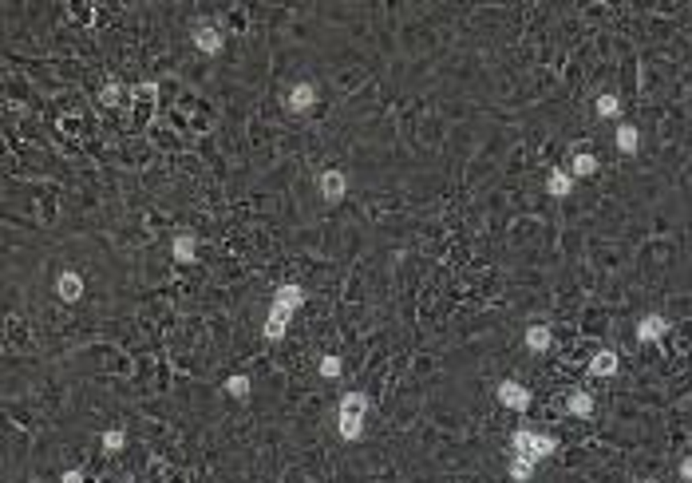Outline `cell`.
<instances>
[{
  "label": "cell",
  "mask_w": 692,
  "mask_h": 483,
  "mask_svg": "<svg viewBox=\"0 0 692 483\" xmlns=\"http://www.w3.org/2000/svg\"><path fill=\"white\" fill-rule=\"evenodd\" d=\"M305 305V289L297 282L281 285L277 293H273V305H269V317H266V341H281V337L289 333V321L293 313Z\"/></svg>",
  "instance_id": "1"
},
{
  "label": "cell",
  "mask_w": 692,
  "mask_h": 483,
  "mask_svg": "<svg viewBox=\"0 0 692 483\" xmlns=\"http://www.w3.org/2000/svg\"><path fill=\"white\" fill-rule=\"evenodd\" d=\"M372 408V400L368 392H344L340 397V408H337V432L344 444H356L360 436H364V416Z\"/></svg>",
  "instance_id": "2"
},
{
  "label": "cell",
  "mask_w": 692,
  "mask_h": 483,
  "mask_svg": "<svg viewBox=\"0 0 692 483\" xmlns=\"http://www.w3.org/2000/svg\"><path fill=\"white\" fill-rule=\"evenodd\" d=\"M558 452V440L554 436H542V432H530V428H518L510 436V456H523V459H546Z\"/></svg>",
  "instance_id": "3"
},
{
  "label": "cell",
  "mask_w": 692,
  "mask_h": 483,
  "mask_svg": "<svg viewBox=\"0 0 692 483\" xmlns=\"http://www.w3.org/2000/svg\"><path fill=\"white\" fill-rule=\"evenodd\" d=\"M344 194H348V174L340 171V167H328V171L321 174V199H325L328 206H337Z\"/></svg>",
  "instance_id": "4"
},
{
  "label": "cell",
  "mask_w": 692,
  "mask_h": 483,
  "mask_svg": "<svg viewBox=\"0 0 692 483\" xmlns=\"http://www.w3.org/2000/svg\"><path fill=\"white\" fill-rule=\"evenodd\" d=\"M190 40H194V48L202 52V56H218V52L226 48V36H222L218 24H194Z\"/></svg>",
  "instance_id": "5"
},
{
  "label": "cell",
  "mask_w": 692,
  "mask_h": 483,
  "mask_svg": "<svg viewBox=\"0 0 692 483\" xmlns=\"http://www.w3.org/2000/svg\"><path fill=\"white\" fill-rule=\"evenodd\" d=\"M285 107H289L293 115L313 112V107H316V84H309V79L293 84V87H289V95H285Z\"/></svg>",
  "instance_id": "6"
},
{
  "label": "cell",
  "mask_w": 692,
  "mask_h": 483,
  "mask_svg": "<svg viewBox=\"0 0 692 483\" xmlns=\"http://www.w3.org/2000/svg\"><path fill=\"white\" fill-rule=\"evenodd\" d=\"M498 404L502 408H514V412H526L530 408V388L518 381H502L498 384Z\"/></svg>",
  "instance_id": "7"
},
{
  "label": "cell",
  "mask_w": 692,
  "mask_h": 483,
  "mask_svg": "<svg viewBox=\"0 0 692 483\" xmlns=\"http://www.w3.org/2000/svg\"><path fill=\"white\" fill-rule=\"evenodd\" d=\"M56 293H60V301L75 305V301L84 298V277H79L75 270H63L60 277H56Z\"/></svg>",
  "instance_id": "8"
},
{
  "label": "cell",
  "mask_w": 692,
  "mask_h": 483,
  "mask_svg": "<svg viewBox=\"0 0 692 483\" xmlns=\"http://www.w3.org/2000/svg\"><path fill=\"white\" fill-rule=\"evenodd\" d=\"M665 333H668V321L661 317V313H645L641 321H637V341H645V345L661 341Z\"/></svg>",
  "instance_id": "9"
},
{
  "label": "cell",
  "mask_w": 692,
  "mask_h": 483,
  "mask_svg": "<svg viewBox=\"0 0 692 483\" xmlns=\"http://www.w3.org/2000/svg\"><path fill=\"white\" fill-rule=\"evenodd\" d=\"M546 190L554 194V199H566V194L574 190V174L562 171V167H554V171H550V178H546Z\"/></svg>",
  "instance_id": "10"
},
{
  "label": "cell",
  "mask_w": 692,
  "mask_h": 483,
  "mask_svg": "<svg viewBox=\"0 0 692 483\" xmlns=\"http://www.w3.org/2000/svg\"><path fill=\"white\" fill-rule=\"evenodd\" d=\"M566 412H570V416H578V420L594 416V397H590V392H582V388H578V392H570V397H566Z\"/></svg>",
  "instance_id": "11"
},
{
  "label": "cell",
  "mask_w": 692,
  "mask_h": 483,
  "mask_svg": "<svg viewBox=\"0 0 692 483\" xmlns=\"http://www.w3.org/2000/svg\"><path fill=\"white\" fill-rule=\"evenodd\" d=\"M617 372V353L613 348H601L594 360H590V376H613Z\"/></svg>",
  "instance_id": "12"
},
{
  "label": "cell",
  "mask_w": 692,
  "mask_h": 483,
  "mask_svg": "<svg viewBox=\"0 0 692 483\" xmlns=\"http://www.w3.org/2000/svg\"><path fill=\"white\" fill-rule=\"evenodd\" d=\"M550 341H554V337H550L546 325H530V329H526V348H530V353H546Z\"/></svg>",
  "instance_id": "13"
},
{
  "label": "cell",
  "mask_w": 692,
  "mask_h": 483,
  "mask_svg": "<svg viewBox=\"0 0 692 483\" xmlns=\"http://www.w3.org/2000/svg\"><path fill=\"white\" fill-rule=\"evenodd\" d=\"M510 480H514V483H530V480H535V459L510 456Z\"/></svg>",
  "instance_id": "14"
},
{
  "label": "cell",
  "mask_w": 692,
  "mask_h": 483,
  "mask_svg": "<svg viewBox=\"0 0 692 483\" xmlns=\"http://www.w3.org/2000/svg\"><path fill=\"white\" fill-rule=\"evenodd\" d=\"M174 258L178 261H194L198 258V238L194 234H178L174 238Z\"/></svg>",
  "instance_id": "15"
},
{
  "label": "cell",
  "mask_w": 692,
  "mask_h": 483,
  "mask_svg": "<svg viewBox=\"0 0 692 483\" xmlns=\"http://www.w3.org/2000/svg\"><path fill=\"white\" fill-rule=\"evenodd\" d=\"M594 171H597V159L590 155V151H578L574 162H570V174L574 178H585V174H594Z\"/></svg>",
  "instance_id": "16"
},
{
  "label": "cell",
  "mask_w": 692,
  "mask_h": 483,
  "mask_svg": "<svg viewBox=\"0 0 692 483\" xmlns=\"http://www.w3.org/2000/svg\"><path fill=\"white\" fill-rule=\"evenodd\" d=\"M637 143H641V135H637V127H633V123H621V127H617V151L633 155V151H637Z\"/></svg>",
  "instance_id": "17"
},
{
  "label": "cell",
  "mask_w": 692,
  "mask_h": 483,
  "mask_svg": "<svg viewBox=\"0 0 692 483\" xmlns=\"http://www.w3.org/2000/svg\"><path fill=\"white\" fill-rule=\"evenodd\" d=\"M226 392H230V397H238V400H245V397H249V376H245V372H233L230 381H226Z\"/></svg>",
  "instance_id": "18"
},
{
  "label": "cell",
  "mask_w": 692,
  "mask_h": 483,
  "mask_svg": "<svg viewBox=\"0 0 692 483\" xmlns=\"http://www.w3.org/2000/svg\"><path fill=\"white\" fill-rule=\"evenodd\" d=\"M617 112H621V100L613 95V91H606V95H597V115H601V119H613Z\"/></svg>",
  "instance_id": "19"
},
{
  "label": "cell",
  "mask_w": 692,
  "mask_h": 483,
  "mask_svg": "<svg viewBox=\"0 0 692 483\" xmlns=\"http://www.w3.org/2000/svg\"><path fill=\"white\" fill-rule=\"evenodd\" d=\"M123 444H127V432H123V428H107V432H103V452L115 456V452H123Z\"/></svg>",
  "instance_id": "20"
},
{
  "label": "cell",
  "mask_w": 692,
  "mask_h": 483,
  "mask_svg": "<svg viewBox=\"0 0 692 483\" xmlns=\"http://www.w3.org/2000/svg\"><path fill=\"white\" fill-rule=\"evenodd\" d=\"M340 372H344L340 357H332V353H328V357H321V376H325V381H337Z\"/></svg>",
  "instance_id": "21"
},
{
  "label": "cell",
  "mask_w": 692,
  "mask_h": 483,
  "mask_svg": "<svg viewBox=\"0 0 692 483\" xmlns=\"http://www.w3.org/2000/svg\"><path fill=\"white\" fill-rule=\"evenodd\" d=\"M119 95H123V87H119V84H107L103 91H99V100L107 103V107H115V103H119Z\"/></svg>",
  "instance_id": "22"
},
{
  "label": "cell",
  "mask_w": 692,
  "mask_h": 483,
  "mask_svg": "<svg viewBox=\"0 0 692 483\" xmlns=\"http://www.w3.org/2000/svg\"><path fill=\"white\" fill-rule=\"evenodd\" d=\"M60 483H84V471H79V468L63 471V475H60Z\"/></svg>",
  "instance_id": "23"
},
{
  "label": "cell",
  "mask_w": 692,
  "mask_h": 483,
  "mask_svg": "<svg viewBox=\"0 0 692 483\" xmlns=\"http://www.w3.org/2000/svg\"><path fill=\"white\" fill-rule=\"evenodd\" d=\"M680 480H689V483H692V456L680 459Z\"/></svg>",
  "instance_id": "24"
},
{
  "label": "cell",
  "mask_w": 692,
  "mask_h": 483,
  "mask_svg": "<svg viewBox=\"0 0 692 483\" xmlns=\"http://www.w3.org/2000/svg\"><path fill=\"white\" fill-rule=\"evenodd\" d=\"M641 483H656V480H641Z\"/></svg>",
  "instance_id": "25"
},
{
  "label": "cell",
  "mask_w": 692,
  "mask_h": 483,
  "mask_svg": "<svg viewBox=\"0 0 692 483\" xmlns=\"http://www.w3.org/2000/svg\"><path fill=\"white\" fill-rule=\"evenodd\" d=\"M123 483H134V480H123Z\"/></svg>",
  "instance_id": "26"
}]
</instances>
